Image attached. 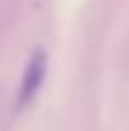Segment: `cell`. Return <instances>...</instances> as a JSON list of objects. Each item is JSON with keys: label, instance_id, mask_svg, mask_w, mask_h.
<instances>
[{"label": "cell", "instance_id": "1", "mask_svg": "<svg viewBox=\"0 0 129 131\" xmlns=\"http://www.w3.org/2000/svg\"><path fill=\"white\" fill-rule=\"evenodd\" d=\"M46 67H48V57L42 49H38L32 55L29 67L25 70V78H23V88H21V95H19V103L27 105L30 99L34 97V93L38 91V88L44 82L46 76Z\"/></svg>", "mask_w": 129, "mask_h": 131}]
</instances>
